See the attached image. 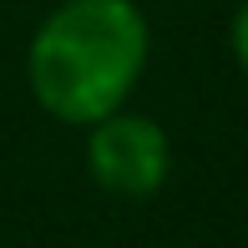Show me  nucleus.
Instances as JSON below:
<instances>
[{"label": "nucleus", "mask_w": 248, "mask_h": 248, "mask_svg": "<svg viewBox=\"0 0 248 248\" xmlns=\"http://www.w3.org/2000/svg\"><path fill=\"white\" fill-rule=\"evenodd\" d=\"M152 56L137 0H61L26 46V81L46 117L92 127L127 107Z\"/></svg>", "instance_id": "obj_1"}, {"label": "nucleus", "mask_w": 248, "mask_h": 248, "mask_svg": "<svg viewBox=\"0 0 248 248\" xmlns=\"http://www.w3.org/2000/svg\"><path fill=\"white\" fill-rule=\"evenodd\" d=\"M86 172L111 198H152L172 172V142L147 111H111L86 127Z\"/></svg>", "instance_id": "obj_2"}, {"label": "nucleus", "mask_w": 248, "mask_h": 248, "mask_svg": "<svg viewBox=\"0 0 248 248\" xmlns=\"http://www.w3.org/2000/svg\"><path fill=\"white\" fill-rule=\"evenodd\" d=\"M228 51H233V61H238V71L248 76V0L233 10V20H228Z\"/></svg>", "instance_id": "obj_3"}]
</instances>
